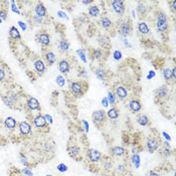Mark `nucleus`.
Wrapping results in <instances>:
<instances>
[{"instance_id": "nucleus-1", "label": "nucleus", "mask_w": 176, "mask_h": 176, "mask_svg": "<svg viewBox=\"0 0 176 176\" xmlns=\"http://www.w3.org/2000/svg\"><path fill=\"white\" fill-rule=\"evenodd\" d=\"M156 26L158 28V31H161V32H165L167 31L169 25H168V18L166 13H164L163 11H160L158 15H157L156 18Z\"/></svg>"}, {"instance_id": "nucleus-2", "label": "nucleus", "mask_w": 176, "mask_h": 176, "mask_svg": "<svg viewBox=\"0 0 176 176\" xmlns=\"http://www.w3.org/2000/svg\"><path fill=\"white\" fill-rule=\"evenodd\" d=\"M84 81H71V90L75 97H81L84 94L86 89L84 88Z\"/></svg>"}, {"instance_id": "nucleus-3", "label": "nucleus", "mask_w": 176, "mask_h": 176, "mask_svg": "<svg viewBox=\"0 0 176 176\" xmlns=\"http://www.w3.org/2000/svg\"><path fill=\"white\" fill-rule=\"evenodd\" d=\"M169 95H170V92H169V89L166 85H163L156 90V97L161 101L168 99Z\"/></svg>"}, {"instance_id": "nucleus-4", "label": "nucleus", "mask_w": 176, "mask_h": 176, "mask_svg": "<svg viewBox=\"0 0 176 176\" xmlns=\"http://www.w3.org/2000/svg\"><path fill=\"white\" fill-rule=\"evenodd\" d=\"M132 31V25L129 21H121L119 25V32L123 36H128Z\"/></svg>"}, {"instance_id": "nucleus-5", "label": "nucleus", "mask_w": 176, "mask_h": 176, "mask_svg": "<svg viewBox=\"0 0 176 176\" xmlns=\"http://www.w3.org/2000/svg\"><path fill=\"white\" fill-rule=\"evenodd\" d=\"M112 6H113L114 11L118 15L122 16V15L124 14V12H125V2L124 1H121V0H114V1H112Z\"/></svg>"}, {"instance_id": "nucleus-6", "label": "nucleus", "mask_w": 176, "mask_h": 176, "mask_svg": "<svg viewBox=\"0 0 176 176\" xmlns=\"http://www.w3.org/2000/svg\"><path fill=\"white\" fill-rule=\"evenodd\" d=\"M93 121L95 122L96 124H102L106 120V113L103 110H97L93 113L92 115Z\"/></svg>"}, {"instance_id": "nucleus-7", "label": "nucleus", "mask_w": 176, "mask_h": 176, "mask_svg": "<svg viewBox=\"0 0 176 176\" xmlns=\"http://www.w3.org/2000/svg\"><path fill=\"white\" fill-rule=\"evenodd\" d=\"M37 42H38L40 45L48 46L50 45V36L46 32H39L38 35H37Z\"/></svg>"}, {"instance_id": "nucleus-8", "label": "nucleus", "mask_w": 176, "mask_h": 176, "mask_svg": "<svg viewBox=\"0 0 176 176\" xmlns=\"http://www.w3.org/2000/svg\"><path fill=\"white\" fill-rule=\"evenodd\" d=\"M33 123H34V126L38 129H42V128L46 127V120H45V116L37 115L36 117H34L33 119Z\"/></svg>"}, {"instance_id": "nucleus-9", "label": "nucleus", "mask_w": 176, "mask_h": 176, "mask_svg": "<svg viewBox=\"0 0 176 176\" xmlns=\"http://www.w3.org/2000/svg\"><path fill=\"white\" fill-rule=\"evenodd\" d=\"M146 147H147V149L150 151V152H154V151H156L159 147L158 140L155 139V138H149V139L147 140V142H146Z\"/></svg>"}, {"instance_id": "nucleus-10", "label": "nucleus", "mask_w": 176, "mask_h": 176, "mask_svg": "<svg viewBox=\"0 0 176 176\" xmlns=\"http://www.w3.org/2000/svg\"><path fill=\"white\" fill-rule=\"evenodd\" d=\"M17 99H18V97L16 94H14V93H10V94H8L7 96L4 97V103L6 104V106H9V107H12L14 105V104H16L17 102Z\"/></svg>"}, {"instance_id": "nucleus-11", "label": "nucleus", "mask_w": 176, "mask_h": 176, "mask_svg": "<svg viewBox=\"0 0 176 176\" xmlns=\"http://www.w3.org/2000/svg\"><path fill=\"white\" fill-rule=\"evenodd\" d=\"M115 93H116V96H117L120 100H125V99H127V97H128L127 90H126V88H124L123 86H118L116 88Z\"/></svg>"}, {"instance_id": "nucleus-12", "label": "nucleus", "mask_w": 176, "mask_h": 176, "mask_svg": "<svg viewBox=\"0 0 176 176\" xmlns=\"http://www.w3.org/2000/svg\"><path fill=\"white\" fill-rule=\"evenodd\" d=\"M58 70L61 74H68L71 70V65H70L68 61H67V59H62V61H59Z\"/></svg>"}, {"instance_id": "nucleus-13", "label": "nucleus", "mask_w": 176, "mask_h": 176, "mask_svg": "<svg viewBox=\"0 0 176 176\" xmlns=\"http://www.w3.org/2000/svg\"><path fill=\"white\" fill-rule=\"evenodd\" d=\"M129 108L132 112L134 113H137L139 112L141 108H142V105H141V102L139 100H131L130 102H129Z\"/></svg>"}, {"instance_id": "nucleus-14", "label": "nucleus", "mask_w": 176, "mask_h": 176, "mask_svg": "<svg viewBox=\"0 0 176 176\" xmlns=\"http://www.w3.org/2000/svg\"><path fill=\"white\" fill-rule=\"evenodd\" d=\"M27 107L29 108L30 110H32V111H34V110H40V106H39V102L37 101L35 98H29L27 100Z\"/></svg>"}, {"instance_id": "nucleus-15", "label": "nucleus", "mask_w": 176, "mask_h": 176, "mask_svg": "<svg viewBox=\"0 0 176 176\" xmlns=\"http://www.w3.org/2000/svg\"><path fill=\"white\" fill-rule=\"evenodd\" d=\"M19 130L22 135H29L31 133V126L27 122H20Z\"/></svg>"}, {"instance_id": "nucleus-16", "label": "nucleus", "mask_w": 176, "mask_h": 176, "mask_svg": "<svg viewBox=\"0 0 176 176\" xmlns=\"http://www.w3.org/2000/svg\"><path fill=\"white\" fill-rule=\"evenodd\" d=\"M98 42L104 48H110V46H111L110 38H109V36H107V35H101L98 39Z\"/></svg>"}, {"instance_id": "nucleus-17", "label": "nucleus", "mask_w": 176, "mask_h": 176, "mask_svg": "<svg viewBox=\"0 0 176 176\" xmlns=\"http://www.w3.org/2000/svg\"><path fill=\"white\" fill-rule=\"evenodd\" d=\"M88 155H89V158L92 162H99L100 159H101V153L96 149L90 150Z\"/></svg>"}, {"instance_id": "nucleus-18", "label": "nucleus", "mask_w": 176, "mask_h": 176, "mask_svg": "<svg viewBox=\"0 0 176 176\" xmlns=\"http://www.w3.org/2000/svg\"><path fill=\"white\" fill-rule=\"evenodd\" d=\"M35 13L39 17H45L46 15V8L45 7V5L42 3L40 2L37 3V5L35 6Z\"/></svg>"}, {"instance_id": "nucleus-19", "label": "nucleus", "mask_w": 176, "mask_h": 176, "mask_svg": "<svg viewBox=\"0 0 176 176\" xmlns=\"http://www.w3.org/2000/svg\"><path fill=\"white\" fill-rule=\"evenodd\" d=\"M9 36L11 37L12 39L14 40H19L21 38V35L19 33V31L15 26H11L10 29H9Z\"/></svg>"}, {"instance_id": "nucleus-20", "label": "nucleus", "mask_w": 176, "mask_h": 176, "mask_svg": "<svg viewBox=\"0 0 176 176\" xmlns=\"http://www.w3.org/2000/svg\"><path fill=\"white\" fill-rule=\"evenodd\" d=\"M34 68H35V71L39 74H43L45 71V65L43 64V61H40V59H37V61L34 62Z\"/></svg>"}, {"instance_id": "nucleus-21", "label": "nucleus", "mask_w": 176, "mask_h": 176, "mask_svg": "<svg viewBox=\"0 0 176 176\" xmlns=\"http://www.w3.org/2000/svg\"><path fill=\"white\" fill-rule=\"evenodd\" d=\"M4 124H5V126H6V128L10 129V130H13V129H14L15 127H16V121H15V119H14V118H12V117L6 118V119H5Z\"/></svg>"}, {"instance_id": "nucleus-22", "label": "nucleus", "mask_w": 176, "mask_h": 176, "mask_svg": "<svg viewBox=\"0 0 176 176\" xmlns=\"http://www.w3.org/2000/svg\"><path fill=\"white\" fill-rule=\"evenodd\" d=\"M101 24H102V26L105 28V29H109V28L113 25V21L110 19L109 17L104 16L101 18Z\"/></svg>"}, {"instance_id": "nucleus-23", "label": "nucleus", "mask_w": 176, "mask_h": 176, "mask_svg": "<svg viewBox=\"0 0 176 176\" xmlns=\"http://www.w3.org/2000/svg\"><path fill=\"white\" fill-rule=\"evenodd\" d=\"M108 117L112 120H116L119 118V110L116 107H113L108 111Z\"/></svg>"}, {"instance_id": "nucleus-24", "label": "nucleus", "mask_w": 176, "mask_h": 176, "mask_svg": "<svg viewBox=\"0 0 176 176\" xmlns=\"http://www.w3.org/2000/svg\"><path fill=\"white\" fill-rule=\"evenodd\" d=\"M58 48L62 52H67L68 50L70 49V42L65 39L61 40V42H59V45H58Z\"/></svg>"}, {"instance_id": "nucleus-25", "label": "nucleus", "mask_w": 176, "mask_h": 176, "mask_svg": "<svg viewBox=\"0 0 176 176\" xmlns=\"http://www.w3.org/2000/svg\"><path fill=\"white\" fill-rule=\"evenodd\" d=\"M89 14H90V16H92V17H99L100 9H99L98 6H96V5L90 6L89 7Z\"/></svg>"}, {"instance_id": "nucleus-26", "label": "nucleus", "mask_w": 176, "mask_h": 176, "mask_svg": "<svg viewBox=\"0 0 176 176\" xmlns=\"http://www.w3.org/2000/svg\"><path fill=\"white\" fill-rule=\"evenodd\" d=\"M138 30H139V32L142 33V34H148L149 33V27H148V25H147V23L144 22V21H142V22H140L139 24H138Z\"/></svg>"}, {"instance_id": "nucleus-27", "label": "nucleus", "mask_w": 176, "mask_h": 176, "mask_svg": "<svg viewBox=\"0 0 176 176\" xmlns=\"http://www.w3.org/2000/svg\"><path fill=\"white\" fill-rule=\"evenodd\" d=\"M95 74H96L97 78H98L99 80L104 81V80H105V78H106L107 71H106V70H104V68H97V70L95 71Z\"/></svg>"}, {"instance_id": "nucleus-28", "label": "nucleus", "mask_w": 176, "mask_h": 176, "mask_svg": "<svg viewBox=\"0 0 176 176\" xmlns=\"http://www.w3.org/2000/svg\"><path fill=\"white\" fill-rule=\"evenodd\" d=\"M45 58L49 65H53L56 61V56L52 51H48L45 53Z\"/></svg>"}, {"instance_id": "nucleus-29", "label": "nucleus", "mask_w": 176, "mask_h": 176, "mask_svg": "<svg viewBox=\"0 0 176 176\" xmlns=\"http://www.w3.org/2000/svg\"><path fill=\"white\" fill-rule=\"evenodd\" d=\"M137 122L141 126H147L149 124V118L145 115H141L137 118Z\"/></svg>"}, {"instance_id": "nucleus-30", "label": "nucleus", "mask_w": 176, "mask_h": 176, "mask_svg": "<svg viewBox=\"0 0 176 176\" xmlns=\"http://www.w3.org/2000/svg\"><path fill=\"white\" fill-rule=\"evenodd\" d=\"M93 55H94V58H96V59H98V61H100V59H102L104 56H105V52H104L103 49L98 48V49L94 50Z\"/></svg>"}, {"instance_id": "nucleus-31", "label": "nucleus", "mask_w": 176, "mask_h": 176, "mask_svg": "<svg viewBox=\"0 0 176 176\" xmlns=\"http://www.w3.org/2000/svg\"><path fill=\"white\" fill-rule=\"evenodd\" d=\"M112 153H113V155H115V156H122V155H124L125 151L122 147L116 146V147H113L112 148Z\"/></svg>"}, {"instance_id": "nucleus-32", "label": "nucleus", "mask_w": 176, "mask_h": 176, "mask_svg": "<svg viewBox=\"0 0 176 176\" xmlns=\"http://www.w3.org/2000/svg\"><path fill=\"white\" fill-rule=\"evenodd\" d=\"M137 11H138V13H139L141 16H144V15L146 14V12H147V7H146V5L144 4V3H139L137 6Z\"/></svg>"}, {"instance_id": "nucleus-33", "label": "nucleus", "mask_w": 176, "mask_h": 176, "mask_svg": "<svg viewBox=\"0 0 176 176\" xmlns=\"http://www.w3.org/2000/svg\"><path fill=\"white\" fill-rule=\"evenodd\" d=\"M163 75H164L165 80L170 81V80H175L173 77V74H172V71L170 68H165L164 71H163Z\"/></svg>"}, {"instance_id": "nucleus-34", "label": "nucleus", "mask_w": 176, "mask_h": 176, "mask_svg": "<svg viewBox=\"0 0 176 176\" xmlns=\"http://www.w3.org/2000/svg\"><path fill=\"white\" fill-rule=\"evenodd\" d=\"M80 153H81V150L78 146H71V147L70 154H71V157H77V156L80 155Z\"/></svg>"}, {"instance_id": "nucleus-35", "label": "nucleus", "mask_w": 176, "mask_h": 176, "mask_svg": "<svg viewBox=\"0 0 176 176\" xmlns=\"http://www.w3.org/2000/svg\"><path fill=\"white\" fill-rule=\"evenodd\" d=\"M56 84H58L61 88L65 87V78L62 77V75H58V77H56Z\"/></svg>"}, {"instance_id": "nucleus-36", "label": "nucleus", "mask_w": 176, "mask_h": 176, "mask_svg": "<svg viewBox=\"0 0 176 176\" xmlns=\"http://www.w3.org/2000/svg\"><path fill=\"white\" fill-rule=\"evenodd\" d=\"M109 97H108V99H109V104H111V105H115L116 104V98H115V95L113 93L111 92H109Z\"/></svg>"}, {"instance_id": "nucleus-37", "label": "nucleus", "mask_w": 176, "mask_h": 176, "mask_svg": "<svg viewBox=\"0 0 176 176\" xmlns=\"http://www.w3.org/2000/svg\"><path fill=\"white\" fill-rule=\"evenodd\" d=\"M7 11L5 10V9H0V18H1L2 20H5L6 18H7Z\"/></svg>"}, {"instance_id": "nucleus-38", "label": "nucleus", "mask_w": 176, "mask_h": 176, "mask_svg": "<svg viewBox=\"0 0 176 176\" xmlns=\"http://www.w3.org/2000/svg\"><path fill=\"white\" fill-rule=\"evenodd\" d=\"M113 56H114L115 59H117V61H119V59L122 58V52L119 51V50H115L114 53H113Z\"/></svg>"}, {"instance_id": "nucleus-39", "label": "nucleus", "mask_w": 176, "mask_h": 176, "mask_svg": "<svg viewBox=\"0 0 176 176\" xmlns=\"http://www.w3.org/2000/svg\"><path fill=\"white\" fill-rule=\"evenodd\" d=\"M58 169L61 172H64V171H67L68 170V167L65 166V164H59L58 166Z\"/></svg>"}, {"instance_id": "nucleus-40", "label": "nucleus", "mask_w": 176, "mask_h": 176, "mask_svg": "<svg viewBox=\"0 0 176 176\" xmlns=\"http://www.w3.org/2000/svg\"><path fill=\"white\" fill-rule=\"evenodd\" d=\"M5 78V71H4V70L3 68H0V83L1 81H3V80Z\"/></svg>"}, {"instance_id": "nucleus-41", "label": "nucleus", "mask_w": 176, "mask_h": 176, "mask_svg": "<svg viewBox=\"0 0 176 176\" xmlns=\"http://www.w3.org/2000/svg\"><path fill=\"white\" fill-rule=\"evenodd\" d=\"M104 168H106V169L112 168V163L110 161H106L105 163H104Z\"/></svg>"}, {"instance_id": "nucleus-42", "label": "nucleus", "mask_w": 176, "mask_h": 176, "mask_svg": "<svg viewBox=\"0 0 176 176\" xmlns=\"http://www.w3.org/2000/svg\"><path fill=\"white\" fill-rule=\"evenodd\" d=\"M33 19L35 20L36 23H42V17H39V16H37V15H35V16L33 17Z\"/></svg>"}, {"instance_id": "nucleus-43", "label": "nucleus", "mask_w": 176, "mask_h": 176, "mask_svg": "<svg viewBox=\"0 0 176 176\" xmlns=\"http://www.w3.org/2000/svg\"><path fill=\"white\" fill-rule=\"evenodd\" d=\"M78 53L80 55V58H81V59H83L84 61H86V58H85V53L83 50H78Z\"/></svg>"}, {"instance_id": "nucleus-44", "label": "nucleus", "mask_w": 176, "mask_h": 176, "mask_svg": "<svg viewBox=\"0 0 176 176\" xmlns=\"http://www.w3.org/2000/svg\"><path fill=\"white\" fill-rule=\"evenodd\" d=\"M102 105H103L104 107H108V105H109V101H108V99H107V98H104L103 101H102Z\"/></svg>"}, {"instance_id": "nucleus-45", "label": "nucleus", "mask_w": 176, "mask_h": 176, "mask_svg": "<svg viewBox=\"0 0 176 176\" xmlns=\"http://www.w3.org/2000/svg\"><path fill=\"white\" fill-rule=\"evenodd\" d=\"M18 24H19L20 26H21V28H22V30H23V31L26 30V25H25L24 22H22V21H19V22H18Z\"/></svg>"}, {"instance_id": "nucleus-46", "label": "nucleus", "mask_w": 176, "mask_h": 176, "mask_svg": "<svg viewBox=\"0 0 176 176\" xmlns=\"http://www.w3.org/2000/svg\"><path fill=\"white\" fill-rule=\"evenodd\" d=\"M22 172H23V173H24V174H26V175H28V176H31V175H32V173H31V172H30L29 170H28V169H27V168H24V169H23V170H22Z\"/></svg>"}, {"instance_id": "nucleus-47", "label": "nucleus", "mask_w": 176, "mask_h": 176, "mask_svg": "<svg viewBox=\"0 0 176 176\" xmlns=\"http://www.w3.org/2000/svg\"><path fill=\"white\" fill-rule=\"evenodd\" d=\"M45 120H46V121H49V123H52L51 117H50L49 115H45Z\"/></svg>"}, {"instance_id": "nucleus-48", "label": "nucleus", "mask_w": 176, "mask_h": 176, "mask_svg": "<svg viewBox=\"0 0 176 176\" xmlns=\"http://www.w3.org/2000/svg\"><path fill=\"white\" fill-rule=\"evenodd\" d=\"M124 168H125L124 165H119L118 166V170L119 171H124Z\"/></svg>"}, {"instance_id": "nucleus-49", "label": "nucleus", "mask_w": 176, "mask_h": 176, "mask_svg": "<svg viewBox=\"0 0 176 176\" xmlns=\"http://www.w3.org/2000/svg\"><path fill=\"white\" fill-rule=\"evenodd\" d=\"M149 176H160L158 173H155V172H150Z\"/></svg>"}, {"instance_id": "nucleus-50", "label": "nucleus", "mask_w": 176, "mask_h": 176, "mask_svg": "<svg viewBox=\"0 0 176 176\" xmlns=\"http://www.w3.org/2000/svg\"><path fill=\"white\" fill-rule=\"evenodd\" d=\"M154 75H155V73H154V71H150V75L148 77V78H150L151 77H154Z\"/></svg>"}, {"instance_id": "nucleus-51", "label": "nucleus", "mask_w": 176, "mask_h": 176, "mask_svg": "<svg viewBox=\"0 0 176 176\" xmlns=\"http://www.w3.org/2000/svg\"><path fill=\"white\" fill-rule=\"evenodd\" d=\"M163 134H164V136H165L166 138H167V139H169V140H170V137H169L167 134H165V133H163Z\"/></svg>"}, {"instance_id": "nucleus-52", "label": "nucleus", "mask_w": 176, "mask_h": 176, "mask_svg": "<svg viewBox=\"0 0 176 176\" xmlns=\"http://www.w3.org/2000/svg\"><path fill=\"white\" fill-rule=\"evenodd\" d=\"M2 22V19H1V18H0V23H1Z\"/></svg>"}]
</instances>
